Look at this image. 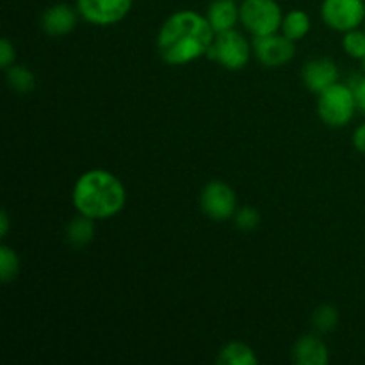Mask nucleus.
<instances>
[{"label":"nucleus","instance_id":"nucleus-12","mask_svg":"<svg viewBox=\"0 0 365 365\" xmlns=\"http://www.w3.org/2000/svg\"><path fill=\"white\" fill-rule=\"evenodd\" d=\"M205 16L216 34L232 31L241 21V4L235 0H212L207 7Z\"/></svg>","mask_w":365,"mask_h":365},{"label":"nucleus","instance_id":"nucleus-26","mask_svg":"<svg viewBox=\"0 0 365 365\" xmlns=\"http://www.w3.org/2000/svg\"><path fill=\"white\" fill-rule=\"evenodd\" d=\"M362 63H364V71H365V59L362 61Z\"/></svg>","mask_w":365,"mask_h":365},{"label":"nucleus","instance_id":"nucleus-7","mask_svg":"<svg viewBox=\"0 0 365 365\" xmlns=\"http://www.w3.org/2000/svg\"><path fill=\"white\" fill-rule=\"evenodd\" d=\"M134 0H75L82 20L95 27H110L128 16Z\"/></svg>","mask_w":365,"mask_h":365},{"label":"nucleus","instance_id":"nucleus-8","mask_svg":"<svg viewBox=\"0 0 365 365\" xmlns=\"http://www.w3.org/2000/svg\"><path fill=\"white\" fill-rule=\"evenodd\" d=\"M321 18L337 32H348L365 24V0H323Z\"/></svg>","mask_w":365,"mask_h":365},{"label":"nucleus","instance_id":"nucleus-11","mask_svg":"<svg viewBox=\"0 0 365 365\" xmlns=\"http://www.w3.org/2000/svg\"><path fill=\"white\" fill-rule=\"evenodd\" d=\"M78 11L77 7H71L70 4H53V6L46 7L45 13L41 16V29L52 38H61L66 36L77 27L78 21Z\"/></svg>","mask_w":365,"mask_h":365},{"label":"nucleus","instance_id":"nucleus-20","mask_svg":"<svg viewBox=\"0 0 365 365\" xmlns=\"http://www.w3.org/2000/svg\"><path fill=\"white\" fill-rule=\"evenodd\" d=\"M342 48L353 59H365V31H359V29H353V31L344 32L342 36Z\"/></svg>","mask_w":365,"mask_h":365},{"label":"nucleus","instance_id":"nucleus-14","mask_svg":"<svg viewBox=\"0 0 365 365\" xmlns=\"http://www.w3.org/2000/svg\"><path fill=\"white\" fill-rule=\"evenodd\" d=\"M217 364L220 365H257L259 356L255 355L252 348L245 342H228L220 349L217 355Z\"/></svg>","mask_w":365,"mask_h":365},{"label":"nucleus","instance_id":"nucleus-1","mask_svg":"<svg viewBox=\"0 0 365 365\" xmlns=\"http://www.w3.org/2000/svg\"><path fill=\"white\" fill-rule=\"evenodd\" d=\"M216 32L203 14L192 9L175 11L157 34V52L171 66H184L209 53Z\"/></svg>","mask_w":365,"mask_h":365},{"label":"nucleus","instance_id":"nucleus-17","mask_svg":"<svg viewBox=\"0 0 365 365\" xmlns=\"http://www.w3.org/2000/svg\"><path fill=\"white\" fill-rule=\"evenodd\" d=\"M6 78H7V84H9V88L13 89V91L20 93V95H27V93H31L36 86L34 73H32L29 68L16 66V64H13L11 68H7Z\"/></svg>","mask_w":365,"mask_h":365},{"label":"nucleus","instance_id":"nucleus-16","mask_svg":"<svg viewBox=\"0 0 365 365\" xmlns=\"http://www.w3.org/2000/svg\"><path fill=\"white\" fill-rule=\"evenodd\" d=\"M312 21L310 16L302 9H292L284 14V21H282V34L287 36L292 41H302L307 34L310 32Z\"/></svg>","mask_w":365,"mask_h":365},{"label":"nucleus","instance_id":"nucleus-19","mask_svg":"<svg viewBox=\"0 0 365 365\" xmlns=\"http://www.w3.org/2000/svg\"><path fill=\"white\" fill-rule=\"evenodd\" d=\"M339 323V310L334 305H321L314 310L312 324L319 334H330Z\"/></svg>","mask_w":365,"mask_h":365},{"label":"nucleus","instance_id":"nucleus-5","mask_svg":"<svg viewBox=\"0 0 365 365\" xmlns=\"http://www.w3.org/2000/svg\"><path fill=\"white\" fill-rule=\"evenodd\" d=\"M252 52L253 45H250V41L241 32L232 29V31H225L216 34L207 57L216 61L225 70L239 71L242 68H246V64L250 63Z\"/></svg>","mask_w":365,"mask_h":365},{"label":"nucleus","instance_id":"nucleus-24","mask_svg":"<svg viewBox=\"0 0 365 365\" xmlns=\"http://www.w3.org/2000/svg\"><path fill=\"white\" fill-rule=\"evenodd\" d=\"M353 146L356 148V152L365 155V123L359 125L355 128V132H353Z\"/></svg>","mask_w":365,"mask_h":365},{"label":"nucleus","instance_id":"nucleus-18","mask_svg":"<svg viewBox=\"0 0 365 365\" xmlns=\"http://www.w3.org/2000/svg\"><path fill=\"white\" fill-rule=\"evenodd\" d=\"M20 271V257L11 246H0V280L2 284H11Z\"/></svg>","mask_w":365,"mask_h":365},{"label":"nucleus","instance_id":"nucleus-22","mask_svg":"<svg viewBox=\"0 0 365 365\" xmlns=\"http://www.w3.org/2000/svg\"><path fill=\"white\" fill-rule=\"evenodd\" d=\"M14 61H16L14 45L9 41V38H2V41H0V68L7 70V68L13 66Z\"/></svg>","mask_w":365,"mask_h":365},{"label":"nucleus","instance_id":"nucleus-21","mask_svg":"<svg viewBox=\"0 0 365 365\" xmlns=\"http://www.w3.org/2000/svg\"><path fill=\"white\" fill-rule=\"evenodd\" d=\"M235 217V227L239 230H245V232H252L259 227L260 223V214L257 212V209L253 207L246 205L242 209H237V212L234 214Z\"/></svg>","mask_w":365,"mask_h":365},{"label":"nucleus","instance_id":"nucleus-15","mask_svg":"<svg viewBox=\"0 0 365 365\" xmlns=\"http://www.w3.org/2000/svg\"><path fill=\"white\" fill-rule=\"evenodd\" d=\"M64 235H66L68 245H71L73 248H82V246L89 245L95 237V220L78 214V217L68 223Z\"/></svg>","mask_w":365,"mask_h":365},{"label":"nucleus","instance_id":"nucleus-3","mask_svg":"<svg viewBox=\"0 0 365 365\" xmlns=\"http://www.w3.org/2000/svg\"><path fill=\"white\" fill-rule=\"evenodd\" d=\"M356 100L353 88L335 82L328 89L317 95V114L321 121L331 128L346 127L356 113Z\"/></svg>","mask_w":365,"mask_h":365},{"label":"nucleus","instance_id":"nucleus-9","mask_svg":"<svg viewBox=\"0 0 365 365\" xmlns=\"http://www.w3.org/2000/svg\"><path fill=\"white\" fill-rule=\"evenodd\" d=\"M253 53L257 61L266 68H280L292 61L296 46L292 39L284 34H267L253 39Z\"/></svg>","mask_w":365,"mask_h":365},{"label":"nucleus","instance_id":"nucleus-10","mask_svg":"<svg viewBox=\"0 0 365 365\" xmlns=\"http://www.w3.org/2000/svg\"><path fill=\"white\" fill-rule=\"evenodd\" d=\"M302 78L305 88L314 95H319L324 89L339 82V68L328 57H316L303 64Z\"/></svg>","mask_w":365,"mask_h":365},{"label":"nucleus","instance_id":"nucleus-6","mask_svg":"<svg viewBox=\"0 0 365 365\" xmlns=\"http://www.w3.org/2000/svg\"><path fill=\"white\" fill-rule=\"evenodd\" d=\"M200 209L209 220L227 221L237 212L235 191L223 180H210L200 195Z\"/></svg>","mask_w":365,"mask_h":365},{"label":"nucleus","instance_id":"nucleus-25","mask_svg":"<svg viewBox=\"0 0 365 365\" xmlns=\"http://www.w3.org/2000/svg\"><path fill=\"white\" fill-rule=\"evenodd\" d=\"M9 216H7V210H2V214H0V235H2V239L7 237V234H9Z\"/></svg>","mask_w":365,"mask_h":365},{"label":"nucleus","instance_id":"nucleus-23","mask_svg":"<svg viewBox=\"0 0 365 365\" xmlns=\"http://www.w3.org/2000/svg\"><path fill=\"white\" fill-rule=\"evenodd\" d=\"M353 93H355V100H356V107L362 114H365V77L359 78L355 82V86H351Z\"/></svg>","mask_w":365,"mask_h":365},{"label":"nucleus","instance_id":"nucleus-13","mask_svg":"<svg viewBox=\"0 0 365 365\" xmlns=\"http://www.w3.org/2000/svg\"><path fill=\"white\" fill-rule=\"evenodd\" d=\"M330 360L328 346L314 335H303L292 346V362L298 365H327Z\"/></svg>","mask_w":365,"mask_h":365},{"label":"nucleus","instance_id":"nucleus-2","mask_svg":"<svg viewBox=\"0 0 365 365\" xmlns=\"http://www.w3.org/2000/svg\"><path fill=\"white\" fill-rule=\"evenodd\" d=\"M71 202L82 216L95 221L109 220L125 209L127 189L110 171L89 170L75 182Z\"/></svg>","mask_w":365,"mask_h":365},{"label":"nucleus","instance_id":"nucleus-4","mask_svg":"<svg viewBox=\"0 0 365 365\" xmlns=\"http://www.w3.org/2000/svg\"><path fill=\"white\" fill-rule=\"evenodd\" d=\"M284 11L277 0H242L241 24L253 38L274 34L282 29Z\"/></svg>","mask_w":365,"mask_h":365}]
</instances>
